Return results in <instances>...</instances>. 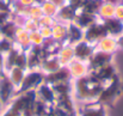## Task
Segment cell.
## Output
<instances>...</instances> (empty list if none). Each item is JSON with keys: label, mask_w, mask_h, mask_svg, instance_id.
I'll return each mask as SVG.
<instances>
[{"label": "cell", "mask_w": 123, "mask_h": 116, "mask_svg": "<svg viewBox=\"0 0 123 116\" xmlns=\"http://www.w3.org/2000/svg\"><path fill=\"white\" fill-rule=\"evenodd\" d=\"M72 95L74 101H79L82 103H92L97 101L99 93L104 87V84L100 83L93 74L88 73L81 78L72 79Z\"/></svg>", "instance_id": "1"}, {"label": "cell", "mask_w": 123, "mask_h": 116, "mask_svg": "<svg viewBox=\"0 0 123 116\" xmlns=\"http://www.w3.org/2000/svg\"><path fill=\"white\" fill-rule=\"evenodd\" d=\"M122 91V84H121V79L117 76H115L112 80H110L108 84L104 85L102 92L99 93L98 98H97V103H100L103 105L105 104H111L114 103V101L120 96Z\"/></svg>", "instance_id": "2"}, {"label": "cell", "mask_w": 123, "mask_h": 116, "mask_svg": "<svg viewBox=\"0 0 123 116\" xmlns=\"http://www.w3.org/2000/svg\"><path fill=\"white\" fill-rule=\"evenodd\" d=\"M44 77H45V74L40 68L38 70H28L20 86L16 91V96L20 95V93H24L26 91L36 90L42 83H44Z\"/></svg>", "instance_id": "3"}, {"label": "cell", "mask_w": 123, "mask_h": 116, "mask_svg": "<svg viewBox=\"0 0 123 116\" xmlns=\"http://www.w3.org/2000/svg\"><path fill=\"white\" fill-rule=\"evenodd\" d=\"M114 53H106V52H102L96 49L93 52V54L90 56V59L87 60V65H88V70L90 72H93L105 65H109L112 62L114 59Z\"/></svg>", "instance_id": "4"}, {"label": "cell", "mask_w": 123, "mask_h": 116, "mask_svg": "<svg viewBox=\"0 0 123 116\" xmlns=\"http://www.w3.org/2000/svg\"><path fill=\"white\" fill-rule=\"evenodd\" d=\"M106 35H108V32L104 26V23L99 19L84 30V39H86L93 44H96L99 39L105 37Z\"/></svg>", "instance_id": "5"}, {"label": "cell", "mask_w": 123, "mask_h": 116, "mask_svg": "<svg viewBox=\"0 0 123 116\" xmlns=\"http://www.w3.org/2000/svg\"><path fill=\"white\" fill-rule=\"evenodd\" d=\"M73 49H74V59L87 62L90 56L96 50V45L86 39H81L75 44H73Z\"/></svg>", "instance_id": "6"}, {"label": "cell", "mask_w": 123, "mask_h": 116, "mask_svg": "<svg viewBox=\"0 0 123 116\" xmlns=\"http://www.w3.org/2000/svg\"><path fill=\"white\" fill-rule=\"evenodd\" d=\"M16 86L7 78V76L0 77V99L6 107L16 96Z\"/></svg>", "instance_id": "7"}, {"label": "cell", "mask_w": 123, "mask_h": 116, "mask_svg": "<svg viewBox=\"0 0 123 116\" xmlns=\"http://www.w3.org/2000/svg\"><path fill=\"white\" fill-rule=\"evenodd\" d=\"M67 68H68V71L71 73L72 79H78V78H81L90 73L87 62L86 61H81V60H78V59H73L67 65Z\"/></svg>", "instance_id": "8"}, {"label": "cell", "mask_w": 123, "mask_h": 116, "mask_svg": "<svg viewBox=\"0 0 123 116\" xmlns=\"http://www.w3.org/2000/svg\"><path fill=\"white\" fill-rule=\"evenodd\" d=\"M71 80H72V77H71V73H69L67 66H62L60 70H57L53 73L45 74V77H44V83H47L49 85H54V84L63 83V81H71Z\"/></svg>", "instance_id": "9"}, {"label": "cell", "mask_w": 123, "mask_h": 116, "mask_svg": "<svg viewBox=\"0 0 123 116\" xmlns=\"http://www.w3.org/2000/svg\"><path fill=\"white\" fill-rule=\"evenodd\" d=\"M90 73L93 74L104 85L108 84L110 80H112L115 76H117V71H116L115 66L112 65V62L109 64V65H105V66H103V67H100V68H98V70H96L93 72H90Z\"/></svg>", "instance_id": "10"}, {"label": "cell", "mask_w": 123, "mask_h": 116, "mask_svg": "<svg viewBox=\"0 0 123 116\" xmlns=\"http://www.w3.org/2000/svg\"><path fill=\"white\" fill-rule=\"evenodd\" d=\"M77 8H74L72 5L69 4H63L61 6H59V10H57V13L55 16L56 20L57 22H61V23H72L74 20V17L77 14Z\"/></svg>", "instance_id": "11"}, {"label": "cell", "mask_w": 123, "mask_h": 116, "mask_svg": "<svg viewBox=\"0 0 123 116\" xmlns=\"http://www.w3.org/2000/svg\"><path fill=\"white\" fill-rule=\"evenodd\" d=\"M36 95H37V98L43 101L44 103H47L49 105H54L56 96H55V92H54L51 85H49L47 83H42L36 89Z\"/></svg>", "instance_id": "12"}, {"label": "cell", "mask_w": 123, "mask_h": 116, "mask_svg": "<svg viewBox=\"0 0 123 116\" xmlns=\"http://www.w3.org/2000/svg\"><path fill=\"white\" fill-rule=\"evenodd\" d=\"M13 42H14V45L20 50L28 52L31 48L29 32L22 26H18V29L16 31V35H14V39H13Z\"/></svg>", "instance_id": "13"}, {"label": "cell", "mask_w": 123, "mask_h": 116, "mask_svg": "<svg viewBox=\"0 0 123 116\" xmlns=\"http://www.w3.org/2000/svg\"><path fill=\"white\" fill-rule=\"evenodd\" d=\"M78 116H106V114L103 104L92 102V103H86L79 110Z\"/></svg>", "instance_id": "14"}, {"label": "cell", "mask_w": 123, "mask_h": 116, "mask_svg": "<svg viewBox=\"0 0 123 116\" xmlns=\"http://www.w3.org/2000/svg\"><path fill=\"white\" fill-rule=\"evenodd\" d=\"M104 23V26L106 29V32L109 36H112L115 39H118L120 36L123 35V22L112 17L110 19H106V20H103Z\"/></svg>", "instance_id": "15"}, {"label": "cell", "mask_w": 123, "mask_h": 116, "mask_svg": "<svg viewBox=\"0 0 123 116\" xmlns=\"http://www.w3.org/2000/svg\"><path fill=\"white\" fill-rule=\"evenodd\" d=\"M96 49L102 50V52H106V53H116V50L118 49V44H117V39L106 35L105 37L100 39L96 44Z\"/></svg>", "instance_id": "16"}, {"label": "cell", "mask_w": 123, "mask_h": 116, "mask_svg": "<svg viewBox=\"0 0 123 116\" xmlns=\"http://www.w3.org/2000/svg\"><path fill=\"white\" fill-rule=\"evenodd\" d=\"M97 20H98V17L96 14H91V13H87V12H84V11L78 10L77 11V14L74 17L73 23H75L78 26H80L81 29L85 30L86 28H88L90 25H92Z\"/></svg>", "instance_id": "17"}, {"label": "cell", "mask_w": 123, "mask_h": 116, "mask_svg": "<svg viewBox=\"0 0 123 116\" xmlns=\"http://www.w3.org/2000/svg\"><path fill=\"white\" fill-rule=\"evenodd\" d=\"M61 67H62V65H61L57 55H51V56H48L42 60L40 70L44 74H49V73H53V72L60 70Z\"/></svg>", "instance_id": "18"}, {"label": "cell", "mask_w": 123, "mask_h": 116, "mask_svg": "<svg viewBox=\"0 0 123 116\" xmlns=\"http://www.w3.org/2000/svg\"><path fill=\"white\" fill-rule=\"evenodd\" d=\"M57 58L61 62L62 66H67L73 59H74V49H73V45L72 44H68V43H65V44H61L59 52H57Z\"/></svg>", "instance_id": "19"}, {"label": "cell", "mask_w": 123, "mask_h": 116, "mask_svg": "<svg viewBox=\"0 0 123 116\" xmlns=\"http://www.w3.org/2000/svg\"><path fill=\"white\" fill-rule=\"evenodd\" d=\"M67 32H68V25L66 23L56 22L53 26V36L51 39H55L60 44H65L67 42Z\"/></svg>", "instance_id": "20"}, {"label": "cell", "mask_w": 123, "mask_h": 116, "mask_svg": "<svg viewBox=\"0 0 123 116\" xmlns=\"http://www.w3.org/2000/svg\"><path fill=\"white\" fill-rule=\"evenodd\" d=\"M68 32H67V42L68 44H75L77 42L84 39V29L78 26L75 23H68Z\"/></svg>", "instance_id": "21"}, {"label": "cell", "mask_w": 123, "mask_h": 116, "mask_svg": "<svg viewBox=\"0 0 123 116\" xmlns=\"http://www.w3.org/2000/svg\"><path fill=\"white\" fill-rule=\"evenodd\" d=\"M26 73V70L22 68V67H18V66H13L11 67L7 72H6V76L7 78L12 81V84L16 86V89H18L24 79V76ZM17 91V90H16Z\"/></svg>", "instance_id": "22"}, {"label": "cell", "mask_w": 123, "mask_h": 116, "mask_svg": "<svg viewBox=\"0 0 123 116\" xmlns=\"http://www.w3.org/2000/svg\"><path fill=\"white\" fill-rule=\"evenodd\" d=\"M17 29H18L17 23H16L12 18L7 19L6 22H4V23L0 25V34H1V37H6V39H14V35H16Z\"/></svg>", "instance_id": "23"}, {"label": "cell", "mask_w": 123, "mask_h": 116, "mask_svg": "<svg viewBox=\"0 0 123 116\" xmlns=\"http://www.w3.org/2000/svg\"><path fill=\"white\" fill-rule=\"evenodd\" d=\"M115 16V5L111 4V2H108V1H104L103 5L100 6L98 13H97V17L99 20H106V19H110Z\"/></svg>", "instance_id": "24"}, {"label": "cell", "mask_w": 123, "mask_h": 116, "mask_svg": "<svg viewBox=\"0 0 123 116\" xmlns=\"http://www.w3.org/2000/svg\"><path fill=\"white\" fill-rule=\"evenodd\" d=\"M104 1L105 0H85L79 10L97 16V13H98V11H99V8H100V6L103 5Z\"/></svg>", "instance_id": "25"}, {"label": "cell", "mask_w": 123, "mask_h": 116, "mask_svg": "<svg viewBox=\"0 0 123 116\" xmlns=\"http://www.w3.org/2000/svg\"><path fill=\"white\" fill-rule=\"evenodd\" d=\"M41 8L42 12L44 16H50V17H55L56 13H57V10H59V6L55 5L54 2L51 1H48L45 0L43 4H41Z\"/></svg>", "instance_id": "26"}, {"label": "cell", "mask_w": 123, "mask_h": 116, "mask_svg": "<svg viewBox=\"0 0 123 116\" xmlns=\"http://www.w3.org/2000/svg\"><path fill=\"white\" fill-rule=\"evenodd\" d=\"M25 16L29 17V18H32V19H36L38 20L43 16V12H42V8H41V5H32L30 7H26V11H25Z\"/></svg>", "instance_id": "27"}, {"label": "cell", "mask_w": 123, "mask_h": 116, "mask_svg": "<svg viewBox=\"0 0 123 116\" xmlns=\"http://www.w3.org/2000/svg\"><path fill=\"white\" fill-rule=\"evenodd\" d=\"M29 39H30L31 47H41L43 44V42H44V39H43V36L41 35V32L38 30L29 32Z\"/></svg>", "instance_id": "28"}, {"label": "cell", "mask_w": 123, "mask_h": 116, "mask_svg": "<svg viewBox=\"0 0 123 116\" xmlns=\"http://www.w3.org/2000/svg\"><path fill=\"white\" fill-rule=\"evenodd\" d=\"M14 47V42L13 39H6V37H1L0 39V52L2 54H7L10 50H12Z\"/></svg>", "instance_id": "29"}, {"label": "cell", "mask_w": 123, "mask_h": 116, "mask_svg": "<svg viewBox=\"0 0 123 116\" xmlns=\"http://www.w3.org/2000/svg\"><path fill=\"white\" fill-rule=\"evenodd\" d=\"M22 28H24L28 32H31V31L38 30V28H40V25H38V20L26 17V19H25V22L23 23Z\"/></svg>", "instance_id": "30"}, {"label": "cell", "mask_w": 123, "mask_h": 116, "mask_svg": "<svg viewBox=\"0 0 123 116\" xmlns=\"http://www.w3.org/2000/svg\"><path fill=\"white\" fill-rule=\"evenodd\" d=\"M56 18L55 17H50V16H42L41 18L38 19V25L40 26H49V28H53L56 23Z\"/></svg>", "instance_id": "31"}, {"label": "cell", "mask_w": 123, "mask_h": 116, "mask_svg": "<svg viewBox=\"0 0 123 116\" xmlns=\"http://www.w3.org/2000/svg\"><path fill=\"white\" fill-rule=\"evenodd\" d=\"M38 31L41 32V35L43 36L44 39H51V36H53V28H49V26H40V28H38Z\"/></svg>", "instance_id": "32"}, {"label": "cell", "mask_w": 123, "mask_h": 116, "mask_svg": "<svg viewBox=\"0 0 123 116\" xmlns=\"http://www.w3.org/2000/svg\"><path fill=\"white\" fill-rule=\"evenodd\" d=\"M114 17L123 22V4L122 2H118V4L115 5V16Z\"/></svg>", "instance_id": "33"}, {"label": "cell", "mask_w": 123, "mask_h": 116, "mask_svg": "<svg viewBox=\"0 0 123 116\" xmlns=\"http://www.w3.org/2000/svg\"><path fill=\"white\" fill-rule=\"evenodd\" d=\"M6 76V72H5V54H2L0 52V77H4Z\"/></svg>", "instance_id": "34"}, {"label": "cell", "mask_w": 123, "mask_h": 116, "mask_svg": "<svg viewBox=\"0 0 123 116\" xmlns=\"http://www.w3.org/2000/svg\"><path fill=\"white\" fill-rule=\"evenodd\" d=\"M0 11L2 12H10V1L8 0H0Z\"/></svg>", "instance_id": "35"}, {"label": "cell", "mask_w": 123, "mask_h": 116, "mask_svg": "<svg viewBox=\"0 0 123 116\" xmlns=\"http://www.w3.org/2000/svg\"><path fill=\"white\" fill-rule=\"evenodd\" d=\"M66 1H67V4L72 5L74 8L79 10V8H80V6L82 5V2H84L85 0H66Z\"/></svg>", "instance_id": "36"}, {"label": "cell", "mask_w": 123, "mask_h": 116, "mask_svg": "<svg viewBox=\"0 0 123 116\" xmlns=\"http://www.w3.org/2000/svg\"><path fill=\"white\" fill-rule=\"evenodd\" d=\"M10 18H11V13L10 12H2V11H0V25L4 22H6L7 19H10Z\"/></svg>", "instance_id": "37"}, {"label": "cell", "mask_w": 123, "mask_h": 116, "mask_svg": "<svg viewBox=\"0 0 123 116\" xmlns=\"http://www.w3.org/2000/svg\"><path fill=\"white\" fill-rule=\"evenodd\" d=\"M19 2H20L23 6H25V7H30V6H32V5L36 4L35 0H19Z\"/></svg>", "instance_id": "38"}, {"label": "cell", "mask_w": 123, "mask_h": 116, "mask_svg": "<svg viewBox=\"0 0 123 116\" xmlns=\"http://www.w3.org/2000/svg\"><path fill=\"white\" fill-rule=\"evenodd\" d=\"M48 1H51V2H54L55 5H57V6H61V5H63V4L67 2L66 0H48Z\"/></svg>", "instance_id": "39"}, {"label": "cell", "mask_w": 123, "mask_h": 116, "mask_svg": "<svg viewBox=\"0 0 123 116\" xmlns=\"http://www.w3.org/2000/svg\"><path fill=\"white\" fill-rule=\"evenodd\" d=\"M117 44H118V49H123V35L117 39Z\"/></svg>", "instance_id": "40"}, {"label": "cell", "mask_w": 123, "mask_h": 116, "mask_svg": "<svg viewBox=\"0 0 123 116\" xmlns=\"http://www.w3.org/2000/svg\"><path fill=\"white\" fill-rule=\"evenodd\" d=\"M45 0H35V2L37 4V5H41V4H43Z\"/></svg>", "instance_id": "41"}, {"label": "cell", "mask_w": 123, "mask_h": 116, "mask_svg": "<svg viewBox=\"0 0 123 116\" xmlns=\"http://www.w3.org/2000/svg\"><path fill=\"white\" fill-rule=\"evenodd\" d=\"M5 105L2 104V102H1V99H0V114H1V111H2V108H4Z\"/></svg>", "instance_id": "42"}, {"label": "cell", "mask_w": 123, "mask_h": 116, "mask_svg": "<svg viewBox=\"0 0 123 116\" xmlns=\"http://www.w3.org/2000/svg\"><path fill=\"white\" fill-rule=\"evenodd\" d=\"M10 2H14V1H19V0H8Z\"/></svg>", "instance_id": "43"}, {"label": "cell", "mask_w": 123, "mask_h": 116, "mask_svg": "<svg viewBox=\"0 0 123 116\" xmlns=\"http://www.w3.org/2000/svg\"><path fill=\"white\" fill-rule=\"evenodd\" d=\"M0 39H1V34H0Z\"/></svg>", "instance_id": "44"}]
</instances>
